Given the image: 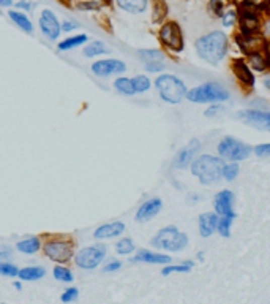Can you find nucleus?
I'll list each match as a JSON object with an SVG mask.
<instances>
[{
    "label": "nucleus",
    "mask_w": 270,
    "mask_h": 304,
    "mask_svg": "<svg viewBox=\"0 0 270 304\" xmlns=\"http://www.w3.org/2000/svg\"><path fill=\"white\" fill-rule=\"evenodd\" d=\"M196 51L202 61L209 64H220L226 57L228 53V38L221 32H212L209 35L197 38Z\"/></svg>",
    "instance_id": "1"
},
{
    "label": "nucleus",
    "mask_w": 270,
    "mask_h": 304,
    "mask_svg": "<svg viewBox=\"0 0 270 304\" xmlns=\"http://www.w3.org/2000/svg\"><path fill=\"white\" fill-rule=\"evenodd\" d=\"M223 162L214 156H201L191 162V173L202 182L204 185H210L221 178Z\"/></svg>",
    "instance_id": "2"
},
{
    "label": "nucleus",
    "mask_w": 270,
    "mask_h": 304,
    "mask_svg": "<svg viewBox=\"0 0 270 304\" xmlns=\"http://www.w3.org/2000/svg\"><path fill=\"white\" fill-rule=\"evenodd\" d=\"M150 244L155 249L168 250V252H180L188 244V236L179 231L175 227H164L152 238Z\"/></svg>",
    "instance_id": "3"
},
{
    "label": "nucleus",
    "mask_w": 270,
    "mask_h": 304,
    "mask_svg": "<svg viewBox=\"0 0 270 304\" xmlns=\"http://www.w3.org/2000/svg\"><path fill=\"white\" fill-rule=\"evenodd\" d=\"M157 90L160 93V97L171 105H177L186 97V87L183 84V81L179 79L174 75H161L155 81Z\"/></svg>",
    "instance_id": "4"
},
{
    "label": "nucleus",
    "mask_w": 270,
    "mask_h": 304,
    "mask_svg": "<svg viewBox=\"0 0 270 304\" xmlns=\"http://www.w3.org/2000/svg\"><path fill=\"white\" fill-rule=\"evenodd\" d=\"M73 259L76 266L81 268V270H86V271L97 270L98 266H101L104 259H106V247L100 242L92 244L78 250Z\"/></svg>",
    "instance_id": "5"
},
{
    "label": "nucleus",
    "mask_w": 270,
    "mask_h": 304,
    "mask_svg": "<svg viewBox=\"0 0 270 304\" xmlns=\"http://www.w3.org/2000/svg\"><path fill=\"white\" fill-rule=\"evenodd\" d=\"M44 255L57 263H66L75 257V242L66 238H49L43 245Z\"/></svg>",
    "instance_id": "6"
},
{
    "label": "nucleus",
    "mask_w": 270,
    "mask_h": 304,
    "mask_svg": "<svg viewBox=\"0 0 270 304\" xmlns=\"http://www.w3.org/2000/svg\"><path fill=\"white\" fill-rule=\"evenodd\" d=\"M186 98L193 103H214V102H226L229 98V92L215 83H207L199 87L186 92Z\"/></svg>",
    "instance_id": "7"
},
{
    "label": "nucleus",
    "mask_w": 270,
    "mask_h": 304,
    "mask_svg": "<svg viewBox=\"0 0 270 304\" xmlns=\"http://www.w3.org/2000/svg\"><path fill=\"white\" fill-rule=\"evenodd\" d=\"M160 41L164 48H168L174 53H180L183 51V46H185V41H183V33H182V29L180 26L177 24L175 21H168L164 22L160 29Z\"/></svg>",
    "instance_id": "8"
},
{
    "label": "nucleus",
    "mask_w": 270,
    "mask_h": 304,
    "mask_svg": "<svg viewBox=\"0 0 270 304\" xmlns=\"http://www.w3.org/2000/svg\"><path fill=\"white\" fill-rule=\"evenodd\" d=\"M218 152L221 159H226L231 162H239L243 160L250 156L251 147L248 144H245L236 138H225L223 141L218 144Z\"/></svg>",
    "instance_id": "9"
},
{
    "label": "nucleus",
    "mask_w": 270,
    "mask_h": 304,
    "mask_svg": "<svg viewBox=\"0 0 270 304\" xmlns=\"http://www.w3.org/2000/svg\"><path fill=\"white\" fill-rule=\"evenodd\" d=\"M38 26H40V30L43 32L44 37L51 41L57 40L62 33V24H60V21L57 19V16L52 10H43L41 11L40 19H38Z\"/></svg>",
    "instance_id": "10"
},
{
    "label": "nucleus",
    "mask_w": 270,
    "mask_h": 304,
    "mask_svg": "<svg viewBox=\"0 0 270 304\" xmlns=\"http://www.w3.org/2000/svg\"><path fill=\"white\" fill-rule=\"evenodd\" d=\"M92 73L95 76H100V78H109L112 75H120L126 70V65L119 61V59H101V61H97L93 62L92 67Z\"/></svg>",
    "instance_id": "11"
},
{
    "label": "nucleus",
    "mask_w": 270,
    "mask_h": 304,
    "mask_svg": "<svg viewBox=\"0 0 270 304\" xmlns=\"http://www.w3.org/2000/svg\"><path fill=\"white\" fill-rule=\"evenodd\" d=\"M239 119L243 121L257 130H265L270 132V113L265 111H257V110H248L239 113Z\"/></svg>",
    "instance_id": "12"
},
{
    "label": "nucleus",
    "mask_w": 270,
    "mask_h": 304,
    "mask_svg": "<svg viewBox=\"0 0 270 304\" xmlns=\"http://www.w3.org/2000/svg\"><path fill=\"white\" fill-rule=\"evenodd\" d=\"M199 149H201V143H199L197 139H191V141L183 149H180L177 152V156H175V159H174V167L179 168V170H183L188 165H191V162L194 160Z\"/></svg>",
    "instance_id": "13"
},
{
    "label": "nucleus",
    "mask_w": 270,
    "mask_h": 304,
    "mask_svg": "<svg viewBox=\"0 0 270 304\" xmlns=\"http://www.w3.org/2000/svg\"><path fill=\"white\" fill-rule=\"evenodd\" d=\"M232 203H234V193L231 190H221L215 195L214 206L218 216H228V217H236L232 211Z\"/></svg>",
    "instance_id": "14"
},
{
    "label": "nucleus",
    "mask_w": 270,
    "mask_h": 304,
    "mask_svg": "<svg viewBox=\"0 0 270 304\" xmlns=\"http://www.w3.org/2000/svg\"><path fill=\"white\" fill-rule=\"evenodd\" d=\"M163 208V201L160 198H150V200L144 201L139 206V209L136 211V220L138 222H149L154 219Z\"/></svg>",
    "instance_id": "15"
},
{
    "label": "nucleus",
    "mask_w": 270,
    "mask_h": 304,
    "mask_svg": "<svg viewBox=\"0 0 270 304\" xmlns=\"http://www.w3.org/2000/svg\"><path fill=\"white\" fill-rule=\"evenodd\" d=\"M125 224L123 222H109V224H103L100 225L95 231H93V238L98 241H104V239H112L120 236L125 231Z\"/></svg>",
    "instance_id": "16"
},
{
    "label": "nucleus",
    "mask_w": 270,
    "mask_h": 304,
    "mask_svg": "<svg viewBox=\"0 0 270 304\" xmlns=\"http://www.w3.org/2000/svg\"><path fill=\"white\" fill-rule=\"evenodd\" d=\"M133 263H154V265H168L171 263V257L164 255V254H158V252H152V250H146L141 249L133 259Z\"/></svg>",
    "instance_id": "17"
},
{
    "label": "nucleus",
    "mask_w": 270,
    "mask_h": 304,
    "mask_svg": "<svg viewBox=\"0 0 270 304\" xmlns=\"http://www.w3.org/2000/svg\"><path fill=\"white\" fill-rule=\"evenodd\" d=\"M231 68H232L234 75L237 76V79L240 81L242 84L248 86V87H251V86L254 84V76H253L251 70H250V65L246 64L245 61H242V59L232 61Z\"/></svg>",
    "instance_id": "18"
},
{
    "label": "nucleus",
    "mask_w": 270,
    "mask_h": 304,
    "mask_svg": "<svg viewBox=\"0 0 270 304\" xmlns=\"http://www.w3.org/2000/svg\"><path fill=\"white\" fill-rule=\"evenodd\" d=\"M217 225H218V216L214 213H206L199 216V233L201 236L209 238L212 236L217 231Z\"/></svg>",
    "instance_id": "19"
},
{
    "label": "nucleus",
    "mask_w": 270,
    "mask_h": 304,
    "mask_svg": "<svg viewBox=\"0 0 270 304\" xmlns=\"http://www.w3.org/2000/svg\"><path fill=\"white\" fill-rule=\"evenodd\" d=\"M8 18L15 22V24L27 33H32L33 32V22L30 21V18L27 16L26 11L22 10H10L8 11Z\"/></svg>",
    "instance_id": "20"
},
{
    "label": "nucleus",
    "mask_w": 270,
    "mask_h": 304,
    "mask_svg": "<svg viewBox=\"0 0 270 304\" xmlns=\"http://www.w3.org/2000/svg\"><path fill=\"white\" fill-rule=\"evenodd\" d=\"M115 4L120 10L126 11V13L139 15L147 10L149 0H115Z\"/></svg>",
    "instance_id": "21"
},
{
    "label": "nucleus",
    "mask_w": 270,
    "mask_h": 304,
    "mask_svg": "<svg viewBox=\"0 0 270 304\" xmlns=\"http://www.w3.org/2000/svg\"><path fill=\"white\" fill-rule=\"evenodd\" d=\"M16 249L21 254L26 255H33L41 249V239L38 236H29L16 242Z\"/></svg>",
    "instance_id": "22"
},
{
    "label": "nucleus",
    "mask_w": 270,
    "mask_h": 304,
    "mask_svg": "<svg viewBox=\"0 0 270 304\" xmlns=\"http://www.w3.org/2000/svg\"><path fill=\"white\" fill-rule=\"evenodd\" d=\"M46 276V270L43 266H26L19 270L18 277L24 282H35V280H40Z\"/></svg>",
    "instance_id": "23"
},
{
    "label": "nucleus",
    "mask_w": 270,
    "mask_h": 304,
    "mask_svg": "<svg viewBox=\"0 0 270 304\" xmlns=\"http://www.w3.org/2000/svg\"><path fill=\"white\" fill-rule=\"evenodd\" d=\"M87 40H89V37L86 33L73 35V37H68L63 41L58 43L57 48H58V51H70V49H75V48H78V46L87 43Z\"/></svg>",
    "instance_id": "24"
},
{
    "label": "nucleus",
    "mask_w": 270,
    "mask_h": 304,
    "mask_svg": "<svg viewBox=\"0 0 270 304\" xmlns=\"http://www.w3.org/2000/svg\"><path fill=\"white\" fill-rule=\"evenodd\" d=\"M114 89L122 93V95H134V84H133V78H126V76H119L114 81Z\"/></svg>",
    "instance_id": "25"
},
{
    "label": "nucleus",
    "mask_w": 270,
    "mask_h": 304,
    "mask_svg": "<svg viewBox=\"0 0 270 304\" xmlns=\"http://www.w3.org/2000/svg\"><path fill=\"white\" fill-rule=\"evenodd\" d=\"M108 53H109V49L106 48V44L103 41H90L84 48V51H82V54L86 57H97V56L108 54Z\"/></svg>",
    "instance_id": "26"
},
{
    "label": "nucleus",
    "mask_w": 270,
    "mask_h": 304,
    "mask_svg": "<svg viewBox=\"0 0 270 304\" xmlns=\"http://www.w3.org/2000/svg\"><path fill=\"white\" fill-rule=\"evenodd\" d=\"M248 57V65L256 70V72H264L267 68V61H265V56H262L259 51H253L250 54H246Z\"/></svg>",
    "instance_id": "27"
},
{
    "label": "nucleus",
    "mask_w": 270,
    "mask_h": 304,
    "mask_svg": "<svg viewBox=\"0 0 270 304\" xmlns=\"http://www.w3.org/2000/svg\"><path fill=\"white\" fill-rule=\"evenodd\" d=\"M52 276H54L55 280H58V282L70 284V282H73V280H75L73 271L70 270V268H66V266H62V265H58V266L54 268V270H52Z\"/></svg>",
    "instance_id": "28"
},
{
    "label": "nucleus",
    "mask_w": 270,
    "mask_h": 304,
    "mask_svg": "<svg viewBox=\"0 0 270 304\" xmlns=\"http://www.w3.org/2000/svg\"><path fill=\"white\" fill-rule=\"evenodd\" d=\"M134 242L130 238H122L120 241L115 242V252L119 255H130L134 252Z\"/></svg>",
    "instance_id": "29"
},
{
    "label": "nucleus",
    "mask_w": 270,
    "mask_h": 304,
    "mask_svg": "<svg viewBox=\"0 0 270 304\" xmlns=\"http://www.w3.org/2000/svg\"><path fill=\"white\" fill-rule=\"evenodd\" d=\"M193 266H194V263L190 262V260H188V262H183V263H180V265L164 266L163 271H161V274H163V276H169V274H172V273H188Z\"/></svg>",
    "instance_id": "30"
},
{
    "label": "nucleus",
    "mask_w": 270,
    "mask_h": 304,
    "mask_svg": "<svg viewBox=\"0 0 270 304\" xmlns=\"http://www.w3.org/2000/svg\"><path fill=\"white\" fill-rule=\"evenodd\" d=\"M234 217H228V216H221V219H218V225H217V231L221 236L229 238L231 235V225H232Z\"/></svg>",
    "instance_id": "31"
},
{
    "label": "nucleus",
    "mask_w": 270,
    "mask_h": 304,
    "mask_svg": "<svg viewBox=\"0 0 270 304\" xmlns=\"http://www.w3.org/2000/svg\"><path fill=\"white\" fill-rule=\"evenodd\" d=\"M133 84H134L136 93H144V92H147V90L150 89V86H152L150 79H149L147 76H144V75L134 76V78H133Z\"/></svg>",
    "instance_id": "32"
},
{
    "label": "nucleus",
    "mask_w": 270,
    "mask_h": 304,
    "mask_svg": "<svg viewBox=\"0 0 270 304\" xmlns=\"http://www.w3.org/2000/svg\"><path fill=\"white\" fill-rule=\"evenodd\" d=\"M19 268L13 263H8L5 260L0 262V276L4 277H18Z\"/></svg>",
    "instance_id": "33"
},
{
    "label": "nucleus",
    "mask_w": 270,
    "mask_h": 304,
    "mask_svg": "<svg viewBox=\"0 0 270 304\" xmlns=\"http://www.w3.org/2000/svg\"><path fill=\"white\" fill-rule=\"evenodd\" d=\"M154 21L155 22H160L164 19V16L168 15V7L164 4V0H155L154 2Z\"/></svg>",
    "instance_id": "34"
},
{
    "label": "nucleus",
    "mask_w": 270,
    "mask_h": 304,
    "mask_svg": "<svg viewBox=\"0 0 270 304\" xmlns=\"http://www.w3.org/2000/svg\"><path fill=\"white\" fill-rule=\"evenodd\" d=\"M237 174H239V165H237V163H229V165H223L221 176L225 178L226 181L236 179Z\"/></svg>",
    "instance_id": "35"
},
{
    "label": "nucleus",
    "mask_w": 270,
    "mask_h": 304,
    "mask_svg": "<svg viewBox=\"0 0 270 304\" xmlns=\"http://www.w3.org/2000/svg\"><path fill=\"white\" fill-rule=\"evenodd\" d=\"M138 54H139V57H143L146 62H149V61H163L164 59V54L157 51V49H143V51H139Z\"/></svg>",
    "instance_id": "36"
},
{
    "label": "nucleus",
    "mask_w": 270,
    "mask_h": 304,
    "mask_svg": "<svg viewBox=\"0 0 270 304\" xmlns=\"http://www.w3.org/2000/svg\"><path fill=\"white\" fill-rule=\"evenodd\" d=\"M237 15H239L237 10H228V11H225V13H223V16H221L223 26H225V27H232L234 24H236V21H237Z\"/></svg>",
    "instance_id": "37"
},
{
    "label": "nucleus",
    "mask_w": 270,
    "mask_h": 304,
    "mask_svg": "<svg viewBox=\"0 0 270 304\" xmlns=\"http://www.w3.org/2000/svg\"><path fill=\"white\" fill-rule=\"evenodd\" d=\"M78 296H79V290L76 287H70V288H66L63 293H62L60 301L62 302H73V301L78 299Z\"/></svg>",
    "instance_id": "38"
},
{
    "label": "nucleus",
    "mask_w": 270,
    "mask_h": 304,
    "mask_svg": "<svg viewBox=\"0 0 270 304\" xmlns=\"http://www.w3.org/2000/svg\"><path fill=\"white\" fill-rule=\"evenodd\" d=\"M76 8L82 11H97L100 10V4L95 0H82V2L76 4Z\"/></svg>",
    "instance_id": "39"
},
{
    "label": "nucleus",
    "mask_w": 270,
    "mask_h": 304,
    "mask_svg": "<svg viewBox=\"0 0 270 304\" xmlns=\"http://www.w3.org/2000/svg\"><path fill=\"white\" fill-rule=\"evenodd\" d=\"M209 8L218 18H221L223 13H225V11H223V2H221V0H210V2H209Z\"/></svg>",
    "instance_id": "40"
},
{
    "label": "nucleus",
    "mask_w": 270,
    "mask_h": 304,
    "mask_svg": "<svg viewBox=\"0 0 270 304\" xmlns=\"http://www.w3.org/2000/svg\"><path fill=\"white\" fill-rule=\"evenodd\" d=\"M122 268V262L119 260H111L106 265L103 266V273H114V271H119Z\"/></svg>",
    "instance_id": "41"
},
{
    "label": "nucleus",
    "mask_w": 270,
    "mask_h": 304,
    "mask_svg": "<svg viewBox=\"0 0 270 304\" xmlns=\"http://www.w3.org/2000/svg\"><path fill=\"white\" fill-rule=\"evenodd\" d=\"M163 68H164V64H161V61H149V62H146L147 72L157 73V72H161Z\"/></svg>",
    "instance_id": "42"
},
{
    "label": "nucleus",
    "mask_w": 270,
    "mask_h": 304,
    "mask_svg": "<svg viewBox=\"0 0 270 304\" xmlns=\"http://www.w3.org/2000/svg\"><path fill=\"white\" fill-rule=\"evenodd\" d=\"M254 154L259 157H268L270 156V144H261L254 147Z\"/></svg>",
    "instance_id": "43"
},
{
    "label": "nucleus",
    "mask_w": 270,
    "mask_h": 304,
    "mask_svg": "<svg viewBox=\"0 0 270 304\" xmlns=\"http://www.w3.org/2000/svg\"><path fill=\"white\" fill-rule=\"evenodd\" d=\"M60 24H62V30H63V32H73V30H76V29L79 27L76 21H70V19L60 22Z\"/></svg>",
    "instance_id": "44"
},
{
    "label": "nucleus",
    "mask_w": 270,
    "mask_h": 304,
    "mask_svg": "<svg viewBox=\"0 0 270 304\" xmlns=\"http://www.w3.org/2000/svg\"><path fill=\"white\" fill-rule=\"evenodd\" d=\"M16 8L18 10H24L26 13H29V11L33 8V4L29 2V0H19V2H16Z\"/></svg>",
    "instance_id": "45"
},
{
    "label": "nucleus",
    "mask_w": 270,
    "mask_h": 304,
    "mask_svg": "<svg viewBox=\"0 0 270 304\" xmlns=\"http://www.w3.org/2000/svg\"><path fill=\"white\" fill-rule=\"evenodd\" d=\"M264 51H265V61H267V67H270V41H264Z\"/></svg>",
    "instance_id": "46"
},
{
    "label": "nucleus",
    "mask_w": 270,
    "mask_h": 304,
    "mask_svg": "<svg viewBox=\"0 0 270 304\" xmlns=\"http://www.w3.org/2000/svg\"><path fill=\"white\" fill-rule=\"evenodd\" d=\"M259 10H262L264 13L270 15V0H262L261 5H259Z\"/></svg>",
    "instance_id": "47"
},
{
    "label": "nucleus",
    "mask_w": 270,
    "mask_h": 304,
    "mask_svg": "<svg viewBox=\"0 0 270 304\" xmlns=\"http://www.w3.org/2000/svg\"><path fill=\"white\" fill-rule=\"evenodd\" d=\"M221 111V107H218V105H217V107H210L207 111H206V116H207V118H209V116H215L217 113H220Z\"/></svg>",
    "instance_id": "48"
},
{
    "label": "nucleus",
    "mask_w": 270,
    "mask_h": 304,
    "mask_svg": "<svg viewBox=\"0 0 270 304\" xmlns=\"http://www.w3.org/2000/svg\"><path fill=\"white\" fill-rule=\"evenodd\" d=\"M8 257H10V250H2V249H0V262L7 260Z\"/></svg>",
    "instance_id": "49"
},
{
    "label": "nucleus",
    "mask_w": 270,
    "mask_h": 304,
    "mask_svg": "<svg viewBox=\"0 0 270 304\" xmlns=\"http://www.w3.org/2000/svg\"><path fill=\"white\" fill-rule=\"evenodd\" d=\"M13 0H0V7H11Z\"/></svg>",
    "instance_id": "50"
},
{
    "label": "nucleus",
    "mask_w": 270,
    "mask_h": 304,
    "mask_svg": "<svg viewBox=\"0 0 270 304\" xmlns=\"http://www.w3.org/2000/svg\"><path fill=\"white\" fill-rule=\"evenodd\" d=\"M13 287H15L16 290H19V291L22 290V285H21V282H15V284H13Z\"/></svg>",
    "instance_id": "51"
},
{
    "label": "nucleus",
    "mask_w": 270,
    "mask_h": 304,
    "mask_svg": "<svg viewBox=\"0 0 270 304\" xmlns=\"http://www.w3.org/2000/svg\"><path fill=\"white\" fill-rule=\"evenodd\" d=\"M104 4H111V0H104Z\"/></svg>",
    "instance_id": "52"
}]
</instances>
